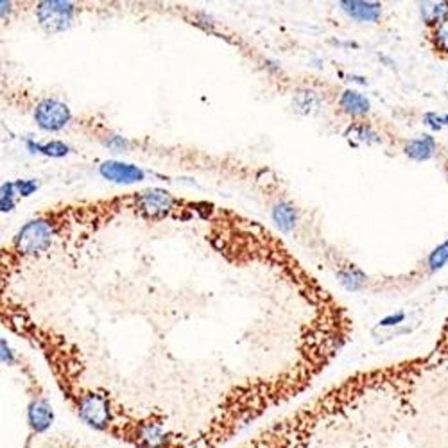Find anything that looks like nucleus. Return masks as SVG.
Returning <instances> with one entry per match:
<instances>
[{
  "instance_id": "nucleus-8",
  "label": "nucleus",
  "mask_w": 448,
  "mask_h": 448,
  "mask_svg": "<svg viewBox=\"0 0 448 448\" xmlns=\"http://www.w3.org/2000/svg\"><path fill=\"white\" fill-rule=\"evenodd\" d=\"M27 419H29L31 429L40 434L51 429L52 422H54V412H52V407L47 400L38 398V400L31 402L29 409H27Z\"/></svg>"
},
{
  "instance_id": "nucleus-23",
  "label": "nucleus",
  "mask_w": 448,
  "mask_h": 448,
  "mask_svg": "<svg viewBox=\"0 0 448 448\" xmlns=\"http://www.w3.org/2000/svg\"><path fill=\"white\" fill-rule=\"evenodd\" d=\"M404 320H405V314L398 312V314H391V316L384 317L379 325L380 327H397V325H400Z\"/></svg>"
},
{
  "instance_id": "nucleus-2",
  "label": "nucleus",
  "mask_w": 448,
  "mask_h": 448,
  "mask_svg": "<svg viewBox=\"0 0 448 448\" xmlns=\"http://www.w3.org/2000/svg\"><path fill=\"white\" fill-rule=\"evenodd\" d=\"M73 4L63 0H44L36 8V16L40 26L47 33H61L68 29L73 19Z\"/></svg>"
},
{
  "instance_id": "nucleus-16",
  "label": "nucleus",
  "mask_w": 448,
  "mask_h": 448,
  "mask_svg": "<svg viewBox=\"0 0 448 448\" xmlns=\"http://www.w3.org/2000/svg\"><path fill=\"white\" fill-rule=\"evenodd\" d=\"M346 138H350V140L353 138V140H359V142H366V143L380 142V136L377 135L373 129L362 124L350 126V128L346 129Z\"/></svg>"
},
{
  "instance_id": "nucleus-7",
  "label": "nucleus",
  "mask_w": 448,
  "mask_h": 448,
  "mask_svg": "<svg viewBox=\"0 0 448 448\" xmlns=\"http://www.w3.org/2000/svg\"><path fill=\"white\" fill-rule=\"evenodd\" d=\"M342 11L359 22H377L382 15V6L379 2H364V0H342L339 2Z\"/></svg>"
},
{
  "instance_id": "nucleus-14",
  "label": "nucleus",
  "mask_w": 448,
  "mask_h": 448,
  "mask_svg": "<svg viewBox=\"0 0 448 448\" xmlns=\"http://www.w3.org/2000/svg\"><path fill=\"white\" fill-rule=\"evenodd\" d=\"M294 104H296V110L300 113H312L317 108V104H320V97L312 90H302V92H297L296 97H294Z\"/></svg>"
},
{
  "instance_id": "nucleus-9",
  "label": "nucleus",
  "mask_w": 448,
  "mask_h": 448,
  "mask_svg": "<svg viewBox=\"0 0 448 448\" xmlns=\"http://www.w3.org/2000/svg\"><path fill=\"white\" fill-rule=\"evenodd\" d=\"M434 153H436V140L429 135L422 136V138H412L405 143V155L412 160H418V162L432 158Z\"/></svg>"
},
{
  "instance_id": "nucleus-18",
  "label": "nucleus",
  "mask_w": 448,
  "mask_h": 448,
  "mask_svg": "<svg viewBox=\"0 0 448 448\" xmlns=\"http://www.w3.org/2000/svg\"><path fill=\"white\" fill-rule=\"evenodd\" d=\"M19 194L16 192V187L15 183H4L2 185V195H0V210L2 212H11L13 208H15V195Z\"/></svg>"
},
{
  "instance_id": "nucleus-1",
  "label": "nucleus",
  "mask_w": 448,
  "mask_h": 448,
  "mask_svg": "<svg viewBox=\"0 0 448 448\" xmlns=\"http://www.w3.org/2000/svg\"><path fill=\"white\" fill-rule=\"evenodd\" d=\"M54 237L52 224L45 219L29 220L15 237V248L22 255H36L47 250Z\"/></svg>"
},
{
  "instance_id": "nucleus-21",
  "label": "nucleus",
  "mask_w": 448,
  "mask_h": 448,
  "mask_svg": "<svg viewBox=\"0 0 448 448\" xmlns=\"http://www.w3.org/2000/svg\"><path fill=\"white\" fill-rule=\"evenodd\" d=\"M423 122H425L427 128H430L432 131H441L444 126L443 117H437L436 113H427L425 117H423Z\"/></svg>"
},
{
  "instance_id": "nucleus-13",
  "label": "nucleus",
  "mask_w": 448,
  "mask_h": 448,
  "mask_svg": "<svg viewBox=\"0 0 448 448\" xmlns=\"http://www.w3.org/2000/svg\"><path fill=\"white\" fill-rule=\"evenodd\" d=\"M422 16L429 26H432V24L439 26L448 16V2H427V4H422Z\"/></svg>"
},
{
  "instance_id": "nucleus-20",
  "label": "nucleus",
  "mask_w": 448,
  "mask_h": 448,
  "mask_svg": "<svg viewBox=\"0 0 448 448\" xmlns=\"http://www.w3.org/2000/svg\"><path fill=\"white\" fill-rule=\"evenodd\" d=\"M15 187L19 195H22V198H29L31 194L38 190V183L34 180H19L15 181Z\"/></svg>"
},
{
  "instance_id": "nucleus-26",
  "label": "nucleus",
  "mask_w": 448,
  "mask_h": 448,
  "mask_svg": "<svg viewBox=\"0 0 448 448\" xmlns=\"http://www.w3.org/2000/svg\"><path fill=\"white\" fill-rule=\"evenodd\" d=\"M443 121H444V126H448V115L447 117H443Z\"/></svg>"
},
{
  "instance_id": "nucleus-5",
  "label": "nucleus",
  "mask_w": 448,
  "mask_h": 448,
  "mask_svg": "<svg viewBox=\"0 0 448 448\" xmlns=\"http://www.w3.org/2000/svg\"><path fill=\"white\" fill-rule=\"evenodd\" d=\"M174 198L163 188H149L136 195V208L149 219H162L174 208Z\"/></svg>"
},
{
  "instance_id": "nucleus-15",
  "label": "nucleus",
  "mask_w": 448,
  "mask_h": 448,
  "mask_svg": "<svg viewBox=\"0 0 448 448\" xmlns=\"http://www.w3.org/2000/svg\"><path fill=\"white\" fill-rule=\"evenodd\" d=\"M339 278H341V283L346 287L348 290H359L360 287L366 282V275H364L360 269L357 268H346L339 273Z\"/></svg>"
},
{
  "instance_id": "nucleus-25",
  "label": "nucleus",
  "mask_w": 448,
  "mask_h": 448,
  "mask_svg": "<svg viewBox=\"0 0 448 448\" xmlns=\"http://www.w3.org/2000/svg\"><path fill=\"white\" fill-rule=\"evenodd\" d=\"M0 6H2V19L6 20V11L9 13V8H11V2H6V0H2V4H0Z\"/></svg>"
},
{
  "instance_id": "nucleus-3",
  "label": "nucleus",
  "mask_w": 448,
  "mask_h": 448,
  "mask_svg": "<svg viewBox=\"0 0 448 448\" xmlns=\"http://www.w3.org/2000/svg\"><path fill=\"white\" fill-rule=\"evenodd\" d=\"M78 412L90 427L97 430H108L111 425V407L103 394L85 393L78 398Z\"/></svg>"
},
{
  "instance_id": "nucleus-6",
  "label": "nucleus",
  "mask_w": 448,
  "mask_h": 448,
  "mask_svg": "<svg viewBox=\"0 0 448 448\" xmlns=\"http://www.w3.org/2000/svg\"><path fill=\"white\" fill-rule=\"evenodd\" d=\"M99 173L104 180L113 181V183L118 185L138 183V181L146 178V173L140 167L131 166V163L115 162V160H108V162L101 163Z\"/></svg>"
},
{
  "instance_id": "nucleus-17",
  "label": "nucleus",
  "mask_w": 448,
  "mask_h": 448,
  "mask_svg": "<svg viewBox=\"0 0 448 448\" xmlns=\"http://www.w3.org/2000/svg\"><path fill=\"white\" fill-rule=\"evenodd\" d=\"M447 262H448V240H444L443 244H439V246L430 253L429 257L430 271H439V269H443L444 265H447Z\"/></svg>"
},
{
  "instance_id": "nucleus-19",
  "label": "nucleus",
  "mask_w": 448,
  "mask_h": 448,
  "mask_svg": "<svg viewBox=\"0 0 448 448\" xmlns=\"http://www.w3.org/2000/svg\"><path fill=\"white\" fill-rule=\"evenodd\" d=\"M434 41L439 51L448 52V16L434 31Z\"/></svg>"
},
{
  "instance_id": "nucleus-4",
  "label": "nucleus",
  "mask_w": 448,
  "mask_h": 448,
  "mask_svg": "<svg viewBox=\"0 0 448 448\" xmlns=\"http://www.w3.org/2000/svg\"><path fill=\"white\" fill-rule=\"evenodd\" d=\"M72 118L70 108L58 99H44L34 110V121L45 131H61Z\"/></svg>"
},
{
  "instance_id": "nucleus-24",
  "label": "nucleus",
  "mask_w": 448,
  "mask_h": 448,
  "mask_svg": "<svg viewBox=\"0 0 448 448\" xmlns=\"http://www.w3.org/2000/svg\"><path fill=\"white\" fill-rule=\"evenodd\" d=\"M2 360L8 364H13V352L9 350V346L6 345L4 339H2Z\"/></svg>"
},
{
  "instance_id": "nucleus-10",
  "label": "nucleus",
  "mask_w": 448,
  "mask_h": 448,
  "mask_svg": "<svg viewBox=\"0 0 448 448\" xmlns=\"http://www.w3.org/2000/svg\"><path fill=\"white\" fill-rule=\"evenodd\" d=\"M339 106L346 113L360 117V115H366L370 111V101L362 93L355 92V90H346L341 96V99H339Z\"/></svg>"
},
{
  "instance_id": "nucleus-11",
  "label": "nucleus",
  "mask_w": 448,
  "mask_h": 448,
  "mask_svg": "<svg viewBox=\"0 0 448 448\" xmlns=\"http://www.w3.org/2000/svg\"><path fill=\"white\" fill-rule=\"evenodd\" d=\"M273 219H275V223L278 224V228L282 230V232H290V230H294V226H296L297 223V213L290 203L280 201L278 205L273 208Z\"/></svg>"
},
{
  "instance_id": "nucleus-12",
  "label": "nucleus",
  "mask_w": 448,
  "mask_h": 448,
  "mask_svg": "<svg viewBox=\"0 0 448 448\" xmlns=\"http://www.w3.org/2000/svg\"><path fill=\"white\" fill-rule=\"evenodd\" d=\"M27 147H29L31 153H41L45 156H51V158H63L70 153V147L65 142H59V140L49 143H34L33 140H27Z\"/></svg>"
},
{
  "instance_id": "nucleus-22",
  "label": "nucleus",
  "mask_w": 448,
  "mask_h": 448,
  "mask_svg": "<svg viewBox=\"0 0 448 448\" xmlns=\"http://www.w3.org/2000/svg\"><path fill=\"white\" fill-rule=\"evenodd\" d=\"M106 146L110 147V149H115V151H122V149H126V147L129 146V142L126 138H122V136L113 135L106 140Z\"/></svg>"
}]
</instances>
